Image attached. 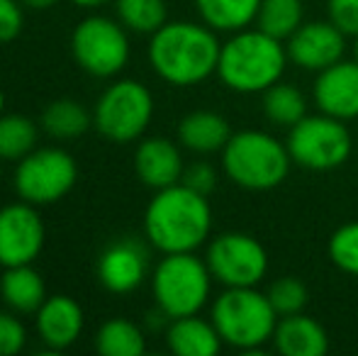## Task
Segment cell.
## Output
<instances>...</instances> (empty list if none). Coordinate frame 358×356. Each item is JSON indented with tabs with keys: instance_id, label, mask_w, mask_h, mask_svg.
<instances>
[{
	"instance_id": "cell-1",
	"label": "cell",
	"mask_w": 358,
	"mask_h": 356,
	"mask_svg": "<svg viewBox=\"0 0 358 356\" xmlns=\"http://www.w3.org/2000/svg\"><path fill=\"white\" fill-rule=\"evenodd\" d=\"M220 39L208 24L166 22L151 34L149 64L161 81L176 88H190L208 81L220 64Z\"/></svg>"
},
{
	"instance_id": "cell-2",
	"label": "cell",
	"mask_w": 358,
	"mask_h": 356,
	"mask_svg": "<svg viewBox=\"0 0 358 356\" xmlns=\"http://www.w3.org/2000/svg\"><path fill=\"white\" fill-rule=\"evenodd\" d=\"M213 232V208L208 195L173 183L156 190L144 213V234L161 254L195 252Z\"/></svg>"
},
{
	"instance_id": "cell-3",
	"label": "cell",
	"mask_w": 358,
	"mask_h": 356,
	"mask_svg": "<svg viewBox=\"0 0 358 356\" xmlns=\"http://www.w3.org/2000/svg\"><path fill=\"white\" fill-rule=\"evenodd\" d=\"M287 62V49L280 39L261 32L259 27H246L222 44L217 76L234 93L256 95L283 78Z\"/></svg>"
},
{
	"instance_id": "cell-4",
	"label": "cell",
	"mask_w": 358,
	"mask_h": 356,
	"mask_svg": "<svg viewBox=\"0 0 358 356\" xmlns=\"http://www.w3.org/2000/svg\"><path fill=\"white\" fill-rule=\"evenodd\" d=\"M287 144L264 129L231 132L222 149V169L227 178L244 190H273L290 173Z\"/></svg>"
},
{
	"instance_id": "cell-5",
	"label": "cell",
	"mask_w": 358,
	"mask_h": 356,
	"mask_svg": "<svg viewBox=\"0 0 358 356\" xmlns=\"http://www.w3.org/2000/svg\"><path fill=\"white\" fill-rule=\"evenodd\" d=\"M278 318L280 315L271 305L268 295L261 293L256 285L224 288L210 310V320L222 342L239 352H254L273 342Z\"/></svg>"
},
{
	"instance_id": "cell-6",
	"label": "cell",
	"mask_w": 358,
	"mask_h": 356,
	"mask_svg": "<svg viewBox=\"0 0 358 356\" xmlns=\"http://www.w3.org/2000/svg\"><path fill=\"white\" fill-rule=\"evenodd\" d=\"M213 280L208 262L195 257V252L164 254L151 273L156 308L169 320L200 315L213 293Z\"/></svg>"
},
{
	"instance_id": "cell-7",
	"label": "cell",
	"mask_w": 358,
	"mask_h": 356,
	"mask_svg": "<svg viewBox=\"0 0 358 356\" xmlns=\"http://www.w3.org/2000/svg\"><path fill=\"white\" fill-rule=\"evenodd\" d=\"M287 152L292 164L307 171H334L344 166L354 149V139L344 120L317 113L305 115L287 132Z\"/></svg>"
},
{
	"instance_id": "cell-8",
	"label": "cell",
	"mask_w": 358,
	"mask_h": 356,
	"mask_svg": "<svg viewBox=\"0 0 358 356\" xmlns=\"http://www.w3.org/2000/svg\"><path fill=\"white\" fill-rule=\"evenodd\" d=\"M154 118V95L139 81L124 78L103 90L95 103L93 124L105 139L129 144L139 139Z\"/></svg>"
},
{
	"instance_id": "cell-9",
	"label": "cell",
	"mask_w": 358,
	"mask_h": 356,
	"mask_svg": "<svg viewBox=\"0 0 358 356\" xmlns=\"http://www.w3.org/2000/svg\"><path fill=\"white\" fill-rule=\"evenodd\" d=\"M71 52L76 64L90 76H117L129 62L127 27L120 20L90 15L76 24L71 34Z\"/></svg>"
},
{
	"instance_id": "cell-10",
	"label": "cell",
	"mask_w": 358,
	"mask_h": 356,
	"mask_svg": "<svg viewBox=\"0 0 358 356\" xmlns=\"http://www.w3.org/2000/svg\"><path fill=\"white\" fill-rule=\"evenodd\" d=\"M78 178L76 159L62 147L32 149L15 169V190L20 200L32 205H52L71 193Z\"/></svg>"
},
{
	"instance_id": "cell-11",
	"label": "cell",
	"mask_w": 358,
	"mask_h": 356,
	"mask_svg": "<svg viewBox=\"0 0 358 356\" xmlns=\"http://www.w3.org/2000/svg\"><path fill=\"white\" fill-rule=\"evenodd\" d=\"M205 262L217 283L224 288L259 285L268 271V254L256 237L244 232L217 234L208 244Z\"/></svg>"
},
{
	"instance_id": "cell-12",
	"label": "cell",
	"mask_w": 358,
	"mask_h": 356,
	"mask_svg": "<svg viewBox=\"0 0 358 356\" xmlns=\"http://www.w3.org/2000/svg\"><path fill=\"white\" fill-rule=\"evenodd\" d=\"M47 229L37 213V205L10 203L0 208V266H22L34 264L42 254Z\"/></svg>"
},
{
	"instance_id": "cell-13",
	"label": "cell",
	"mask_w": 358,
	"mask_h": 356,
	"mask_svg": "<svg viewBox=\"0 0 358 356\" xmlns=\"http://www.w3.org/2000/svg\"><path fill=\"white\" fill-rule=\"evenodd\" d=\"M287 59L302 71L320 73L331 64L341 62L346 52V34L331 20L302 22L285 42Z\"/></svg>"
},
{
	"instance_id": "cell-14",
	"label": "cell",
	"mask_w": 358,
	"mask_h": 356,
	"mask_svg": "<svg viewBox=\"0 0 358 356\" xmlns=\"http://www.w3.org/2000/svg\"><path fill=\"white\" fill-rule=\"evenodd\" d=\"M312 98L317 110L331 115L336 120H356L358 118V62H336L329 69L317 73Z\"/></svg>"
},
{
	"instance_id": "cell-15",
	"label": "cell",
	"mask_w": 358,
	"mask_h": 356,
	"mask_svg": "<svg viewBox=\"0 0 358 356\" xmlns=\"http://www.w3.org/2000/svg\"><path fill=\"white\" fill-rule=\"evenodd\" d=\"M149 262L146 252L132 239L115 242L100 254L98 278L110 293H132L144 283Z\"/></svg>"
},
{
	"instance_id": "cell-16",
	"label": "cell",
	"mask_w": 358,
	"mask_h": 356,
	"mask_svg": "<svg viewBox=\"0 0 358 356\" xmlns=\"http://www.w3.org/2000/svg\"><path fill=\"white\" fill-rule=\"evenodd\" d=\"M37 332L39 339L47 344V349L52 352H64L83 332V310L73 298L59 293V295H47L37 313Z\"/></svg>"
},
{
	"instance_id": "cell-17",
	"label": "cell",
	"mask_w": 358,
	"mask_h": 356,
	"mask_svg": "<svg viewBox=\"0 0 358 356\" xmlns=\"http://www.w3.org/2000/svg\"><path fill=\"white\" fill-rule=\"evenodd\" d=\"M134 171L146 188H169L180 183L185 171L180 149L166 137H146L134 152Z\"/></svg>"
},
{
	"instance_id": "cell-18",
	"label": "cell",
	"mask_w": 358,
	"mask_h": 356,
	"mask_svg": "<svg viewBox=\"0 0 358 356\" xmlns=\"http://www.w3.org/2000/svg\"><path fill=\"white\" fill-rule=\"evenodd\" d=\"M273 347L283 356H324L329 352V337L317 320L297 313L278 320Z\"/></svg>"
},
{
	"instance_id": "cell-19",
	"label": "cell",
	"mask_w": 358,
	"mask_h": 356,
	"mask_svg": "<svg viewBox=\"0 0 358 356\" xmlns=\"http://www.w3.org/2000/svg\"><path fill=\"white\" fill-rule=\"evenodd\" d=\"M166 344L176 356H215L224 342H222L213 320L188 315V318L169 320Z\"/></svg>"
},
{
	"instance_id": "cell-20",
	"label": "cell",
	"mask_w": 358,
	"mask_h": 356,
	"mask_svg": "<svg viewBox=\"0 0 358 356\" xmlns=\"http://www.w3.org/2000/svg\"><path fill=\"white\" fill-rule=\"evenodd\" d=\"M231 129L224 115L213 110H195L188 113L178 124L180 147L190 149L195 154H217L229 142Z\"/></svg>"
},
{
	"instance_id": "cell-21",
	"label": "cell",
	"mask_w": 358,
	"mask_h": 356,
	"mask_svg": "<svg viewBox=\"0 0 358 356\" xmlns=\"http://www.w3.org/2000/svg\"><path fill=\"white\" fill-rule=\"evenodd\" d=\"M0 295L13 313H37L39 305L47 300V285L39 271L32 264L10 266L0 278Z\"/></svg>"
},
{
	"instance_id": "cell-22",
	"label": "cell",
	"mask_w": 358,
	"mask_h": 356,
	"mask_svg": "<svg viewBox=\"0 0 358 356\" xmlns=\"http://www.w3.org/2000/svg\"><path fill=\"white\" fill-rule=\"evenodd\" d=\"M198 15L215 32H239L256 22L261 0H195Z\"/></svg>"
},
{
	"instance_id": "cell-23",
	"label": "cell",
	"mask_w": 358,
	"mask_h": 356,
	"mask_svg": "<svg viewBox=\"0 0 358 356\" xmlns=\"http://www.w3.org/2000/svg\"><path fill=\"white\" fill-rule=\"evenodd\" d=\"M95 349L103 356H142L146 352V339L139 325L132 320L115 318L100 325L95 334Z\"/></svg>"
},
{
	"instance_id": "cell-24",
	"label": "cell",
	"mask_w": 358,
	"mask_h": 356,
	"mask_svg": "<svg viewBox=\"0 0 358 356\" xmlns=\"http://www.w3.org/2000/svg\"><path fill=\"white\" fill-rule=\"evenodd\" d=\"M90 113L71 98L54 100L44 108L42 113V127L47 129L49 137L57 139H76L88 132L90 127Z\"/></svg>"
},
{
	"instance_id": "cell-25",
	"label": "cell",
	"mask_w": 358,
	"mask_h": 356,
	"mask_svg": "<svg viewBox=\"0 0 358 356\" xmlns=\"http://www.w3.org/2000/svg\"><path fill=\"white\" fill-rule=\"evenodd\" d=\"M261 108H264V115L271 124L290 129L292 124H297L307 115V98L295 86L278 81L268 90H264Z\"/></svg>"
},
{
	"instance_id": "cell-26",
	"label": "cell",
	"mask_w": 358,
	"mask_h": 356,
	"mask_svg": "<svg viewBox=\"0 0 358 356\" xmlns=\"http://www.w3.org/2000/svg\"><path fill=\"white\" fill-rule=\"evenodd\" d=\"M302 0H261L256 27L280 42H287L302 24Z\"/></svg>"
},
{
	"instance_id": "cell-27",
	"label": "cell",
	"mask_w": 358,
	"mask_h": 356,
	"mask_svg": "<svg viewBox=\"0 0 358 356\" xmlns=\"http://www.w3.org/2000/svg\"><path fill=\"white\" fill-rule=\"evenodd\" d=\"M37 144V124L27 115H0V159L20 162Z\"/></svg>"
},
{
	"instance_id": "cell-28",
	"label": "cell",
	"mask_w": 358,
	"mask_h": 356,
	"mask_svg": "<svg viewBox=\"0 0 358 356\" xmlns=\"http://www.w3.org/2000/svg\"><path fill=\"white\" fill-rule=\"evenodd\" d=\"M117 20L137 34H154L169 22L166 0H115Z\"/></svg>"
},
{
	"instance_id": "cell-29",
	"label": "cell",
	"mask_w": 358,
	"mask_h": 356,
	"mask_svg": "<svg viewBox=\"0 0 358 356\" xmlns=\"http://www.w3.org/2000/svg\"><path fill=\"white\" fill-rule=\"evenodd\" d=\"M329 259L339 271L358 276V220L346 222L329 237Z\"/></svg>"
},
{
	"instance_id": "cell-30",
	"label": "cell",
	"mask_w": 358,
	"mask_h": 356,
	"mask_svg": "<svg viewBox=\"0 0 358 356\" xmlns=\"http://www.w3.org/2000/svg\"><path fill=\"white\" fill-rule=\"evenodd\" d=\"M268 300L271 305L275 308V313L280 315V318H285V315H297L305 310L307 305V288L302 280L292 278V276H283V278L273 280L268 288Z\"/></svg>"
},
{
	"instance_id": "cell-31",
	"label": "cell",
	"mask_w": 358,
	"mask_h": 356,
	"mask_svg": "<svg viewBox=\"0 0 358 356\" xmlns=\"http://www.w3.org/2000/svg\"><path fill=\"white\" fill-rule=\"evenodd\" d=\"M24 344H27L24 325L13 313H3L0 310V356L20 354L24 349Z\"/></svg>"
},
{
	"instance_id": "cell-32",
	"label": "cell",
	"mask_w": 358,
	"mask_h": 356,
	"mask_svg": "<svg viewBox=\"0 0 358 356\" xmlns=\"http://www.w3.org/2000/svg\"><path fill=\"white\" fill-rule=\"evenodd\" d=\"M327 15L346 37L358 34V0H327Z\"/></svg>"
},
{
	"instance_id": "cell-33",
	"label": "cell",
	"mask_w": 358,
	"mask_h": 356,
	"mask_svg": "<svg viewBox=\"0 0 358 356\" xmlns=\"http://www.w3.org/2000/svg\"><path fill=\"white\" fill-rule=\"evenodd\" d=\"M24 24L22 3L20 0H0V44L20 37Z\"/></svg>"
},
{
	"instance_id": "cell-34",
	"label": "cell",
	"mask_w": 358,
	"mask_h": 356,
	"mask_svg": "<svg viewBox=\"0 0 358 356\" xmlns=\"http://www.w3.org/2000/svg\"><path fill=\"white\" fill-rule=\"evenodd\" d=\"M180 183H185L188 188L198 190V193H203V195H210L215 190V185H217V171L213 169V164L195 162L183 171Z\"/></svg>"
},
{
	"instance_id": "cell-35",
	"label": "cell",
	"mask_w": 358,
	"mask_h": 356,
	"mask_svg": "<svg viewBox=\"0 0 358 356\" xmlns=\"http://www.w3.org/2000/svg\"><path fill=\"white\" fill-rule=\"evenodd\" d=\"M24 8H32V10H49L52 5H57L59 0H20Z\"/></svg>"
},
{
	"instance_id": "cell-36",
	"label": "cell",
	"mask_w": 358,
	"mask_h": 356,
	"mask_svg": "<svg viewBox=\"0 0 358 356\" xmlns=\"http://www.w3.org/2000/svg\"><path fill=\"white\" fill-rule=\"evenodd\" d=\"M71 3L78 5V8H100V5H108L113 0H71Z\"/></svg>"
},
{
	"instance_id": "cell-37",
	"label": "cell",
	"mask_w": 358,
	"mask_h": 356,
	"mask_svg": "<svg viewBox=\"0 0 358 356\" xmlns=\"http://www.w3.org/2000/svg\"><path fill=\"white\" fill-rule=\"evenodd\" d=\"M3 110H5V93L0 90V115H3Z\"/></svg>"
},
{
	"instance_id": "cell-38",
	"label": "cell",
	"mask_w": 358,
	"mask_h": 356,
	"mask_svg": "<svg viewBox=\"0 0 358 356\" xmlns=\"http://www.w3.org/2000/svg\"><path fill=\"white\" fill-rule=\"evenodd\" d=\"M356 42H354V59H356V62H358V34H356Z\"/></svg>"
},
{
	"instance_id": "cell-39",
	"label": "cell",
	"mask_w": 358,
	"mask_h": 356,
	"mask_svg": "<svg viewBox=\"0 0 358 356\" xmlns=\"http://www.w3.org/2000/svg\"><path fill=\"white\" fill-rule=\"evenodd\" d=\"M0 162H3V159H0Z\"/></svg>"
}]
</instances>
